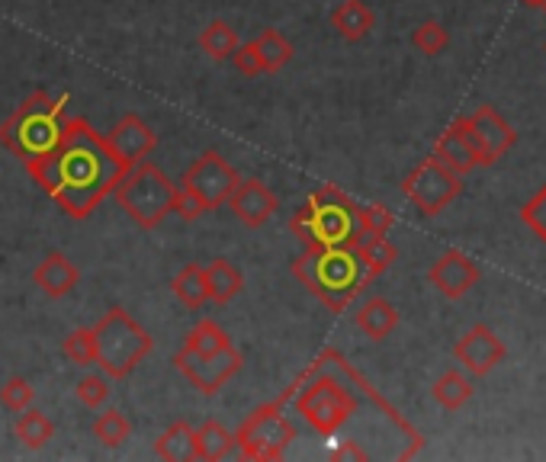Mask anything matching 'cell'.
<instances>
[{"label":"cell","mask_w":546,"mask_h":462,"mask_svg":"<svg viewBox=\"0 0 546 462\" xmlns=\"http://www.w3.org/2000/svg\"><path fill=\"white\" fill-rule=\"evenodd\" d=\"M331 456H335V459H367V453H363L357 443H341Z\"/></svg>","instance_id":"cell-40"},{"label":"cell","mask_w":546,"mask_h":462,"mask_svg":"<svg viewBox=\"0 0 546 462\" xmlns=\"http://www.w3.org/2000/svg\"><path fill=\"white\" fill-rule=\"evenodd\" d=\"M357 257L363 264V273H367V280H373V276L386 273L392 264H396V244H392L386 235H373V238H360L357 241Z\"/></svg>","instance_id":"cell-25"},{"label":"cell","mask_w":546,"mask_h":462,"mask_svg":"<svg viewBox=\"0 0 546 462\" xmlns=\"http://www.w3.org/2000/svg\"><path fill=\"white\" fill-rule=\"evenodd\" d=\"M431 398L444 411H460L469 398H473V379H469L466 373H460V369H447V373L434 382Z\"/></svg>","instance_id":"cell-26"},{"label":"cell","mask_w":546,"mask_h":462,"mask_svg":"<svg viewBox=\"0 0 546 462\" xmlns=\"http://www.w3.org/2000/svg\"><path fill=\"white\" fill-rule=\"evenodd\" d=\"M460 122L469 145L476 148L479 167L498 164V158H505V151H511L514 142H518L514 126L505 116H498V110H492V106H476L469 116H460Z\"/></svg>","instance_id":"cell-11"},{"label":"cell","mask_w":546,"mask_h":462,"mask_svg":"<svg viewBox=\"0 0 546 462\" xmlns=\"http://www.w3.org/2000/svg\"><path fill=\"white\" fill-rule=\"evenodd\" d=\"M328 23L341 39L360 42V39H367L373 33L376 13H373V7L367 4V0H344V4H338L335 10H331Z\"/></svg>","instance_id":"cell-19"},{"label":"cell","mask_w":546,"mask_h":462,"mask_svg":"<svg viewBox=\"0 0 546 462\" xmlns=\"http://www.w3.org/2000/svg\"><path fill=\"white\" fill-rule=\"evenodd\" d=\"M74 395H78V402L84 408H100L110 398V382H106V376H84L74 385Z\"/></svg>","instance_id":"cell-37"},{"label":"cell","mask_w":546,"mask_h":462,"mask_svg":"<svg viewBox=\"0 0 546 462\" xmlns=\"http://www.w3.org/2000/svg\"><path fill=\"white\" fill-rule=\"evenodd\" d=\"M235 61V68L245 74V77H261L264 74V61H261V52H257V42H238V49L229 55Z\"/></svg>","instance_id":"cell-38"},{"label":"cell","mask_w":546,"mask_h":462,"mask_svg":"<svg viewBox=\"0 0 546 462\" xmlns=\"http://www.w3.org/2000/svg\"><path fill=\"white\" fill-rule=\"evenodd\" d=\"M200 49L212 61H225L238 49V33L225 20H212L203 26V33H200Z\"/></svg>","instance_id":"cell-29"},{"label":"cell","mask_w":546,"mask_h":462,"mask_svg":"<svg viewBox=\"0 0 546 462\" xmlns=\"http://www.w3.org/2000/svg\"><path fill=\"white\" fill-rule=\"evenodd\" d=\"M412 45L421 52V55H428V58H434V55H441V52H447V45H450V33L447 29L437 23V20H424L415 33H412Z\"/></svg>","instance_id":"cell-33"},{"label":"cell","mask_w":546,"mask_h":462,"mask_svg":"<svg viewBox=\"0 0 546 462\" xmlns=\"http://www.w3.org/2000/svg\"><path fill=\"white\" fill-rule=\"evenodd\" d=\"M113 193H116L119 209L145 231H155L168 215H174L177 183L148 158L129 167V171L119 177Z\"/></svg>","instance_id":"cell-5"},{"label":"cell","mask_w":546,"mask_h":462,"mask_svg":"<svg viewBox=\"0 0 546 462\" xmlns=\"http://www.w3.org/2000/svg\"><path fill=\"white\" fill-rule=\"evenodd\" d=\"M94 440L97 443H103L106 450H119L126 440H129V434H132V424H129V418L119 408H106L103 414H97V421H94Z\"/></svg>","instance_id":"cell-30"},{"label":"cell","mask_w":546,"mask_h":462,"mask_svg":"<svg viewBox=\"0 0 546 462\" xmlns=\"http://www.w3.org/2000/svg\"><path fill=\"white\" fill-rule=\"evenodd\" d=\"M479 267L463 251H444L428 270L431 286L441 292L444 299H463L469 289L479 283Z\"/></svg>","instance_id":"cell-16"},{"label":"cell","mask_w":546,"mask_h":462,"mask_svg":"<svg viewBox=\"0 0 546 462\" xmlns=\"http://www.w3.org/2000/svg\"><path fill=\"white\" fill-rule=\"evenodd\" d=\"M453 357H457V363L469 376L482 379V376H489L498 363H505L508 347L489 325H476L453 344Z\"/></svg>","instance_id":"cell-13"},{"label":"cell","mask_w":546,"mask_h":462,"mask_svg":"<svg viewBox=\"0 0 546 462\" xmlns=\"http://www.w3.org/2000/svg\"><path fill=\"white\" fill-rule=\"evenodd\" d=\"M354 321H357V328L370 337V341H386V337L399 328V312L389 299L373 296V299H367L357 308Z\"/></svg>","instance_id":"cell-20"},{"label":"cell","mask_w":546,"mask_h":462,"mask_svg":"<svg viewBox=\"0 0 546 462\" xmlns=\"http://www.w3.org/2000/svg\"><path fill=\"white\" fill-rule=\"evenodd\" d=\"M293 389H299V385H293ZM296 411L306 418V424L315 434L335 437L338 427H344L357 414V398L335 376H318L306 389H299Z\"/></svg>","instance_id":"cell-7"},{"label":"cell","mask_w":546,"mask_h":462,"mask_svg":"<svg viewBox=\"0 0 546 462\" xmlns=\"http://www.w3.org/2000/svg\"><path fill=\"white\" fill-rule=\"evenodd\" d=\"M434 158L441 161V164L447 167V171L460 174V177L473 174L476 167H479L476 148L469 145V138H466V132H463V122H460V119L453 122V126L434 142Z\"/></svg>","instance_id":"cell-18"},{"label":"cell","mask_w":546,"mask_h":462,"mask_svg":"<svg viewBox=\"0 0 546 462\" xmlns=\"http://www.w3.org/2000/svg\"><path fill=\"white\" fill-rule=\"evenodd\" d=\"M13 434H17V440L26 446V450H42V446H49V440L55 437V424L45 411L39 408H23L17 424H13Z\"/></svg>","instance_id":"cell-22"},{"label":"cell","mask_w":546,"mask_h":462,"mask_svg":"<svg viewBox=\"0 0 546 462\" xmlns=\"http://www.w3.org/2000/svg\"><path fill=\"white\" fill-rule=\"evenodd\" d=\"M402 193L421 215L431 219V215H441L453 199L463 193V180H460V174L447 171V167L431 154V158H424L415 171L405 177Z\"/></svg>","instance_id":"cell-9"},{"label":"cell","mask_w":546,"mask_h":462,"mask_svg":"<svg viewBox=\"0 0 546 462\" xmlns=\"http://www.w3.org/2000/svg\"><path fill=\"white\" fill-rule=\"evenodd\" d=\"M521 222L546 244V183H543V187L524 203V209H521Z\"/></svg>","instance_id":"cell-36"},{"label":"cell","mask_w":546,"mask_h":462,"mask_svg":"<svg viewBox=\"0 0 546 462\" xmlns=\"http://www.w3.org/2000/svg\"><path fill=\"white\" fill-rule=\"evenodd\" d=\"M232 344V337H229V331H225L222 325H216V321H209V318H203L200 325H193L190 328V334H187V350H193V353H216V350H222V347H229Z\"/></svg>","instance_id":"cell-31"},{"label":"cell","mask_w":546,"mask_h":462,"mask_svg":"<svg viewBox=\"0 0 546 462\" xmlns=\"http://www.w3.org/2000/svg\"><path fill=\"white\" fill-rule=\"evenodd\" d=\"M293 276L331 312H344L357 292L367 286V273L357 248H306L293 260Z\"/></svg>","instance_id":"cell-3"},{"label":"cell","mask_w":546,"mask_h":462,"mask_svg":"<svg viewBox=\"0 0 546 462\" xmlns=\"http://www.w3.org/2000/svg\"><path fill=\"white\" fill-rule=\"evenodd\" d=\"M254 42H257V52H261V61H264V74L283 71L293 61V55H296L293 42L286 39L280 29H264V33L257 36Z\"/></svg>","instance_id":"cell-28"},{"label":"cell","mask_w":546,"mask_h":462,"mask_svg":"<svg viewBox=\"0 0 546 462\" xmlns=\"http://www.w3.org/2000/svg\"><path fill=\"white\" fill-rule=\"evenodd\" d=\"M155 453H158L161 459H171V462L196 459V427L187 424V421H174V424L155 440Z\"/></svg>","instance_id":"cell-23"},{"label":"cell","mask_w":546,"mask_h":462,"mask_svg":"<svg viewBox=\"0 0 546 462\" xmlns=\"http://www.w3.org/2000/svg\"><path fill=\"white\" fill-rule=\"evenodd\" d=\"M171 289L180 305L193 308V312H200V308L209 302V289H206V273H203V264H187L180 270L174 280H171Z\"/></svg>","instance_id":"cell-27"},{"label":"cell","mask_w":546,"mask_h":462,"mask_svg":"<svg viewBox=\"0 0 546 462\" xmlns=\"http://www.w3.org/2000/svg\"><path fill=\"white\" fill-rule=\"evenodd\" d=\"M103 138H106V148H110L116 164L123 167V174L139 161H145L148 154L158 148V135L151 132L148 122L142 116H135V113H126L110 129V135H103Z\"/></svg>","instance_id":"cell-14"},{"label":"cell","mask_w":546,"mask_h":462,"mask_svg":"<svg viewBox=\"0 0 546 462\" xmlns=\"http://www.w3.org/2000/svg\"><path fill=\"white\" fill-rule=\"evenodd\" d=\"M203 273H206L209 302L216 305H229L235 296H241V289H245V273L225 257H216L209 267H203Z\"/></svg>","instance_id":"cell-21"},{"label":"cell","mask_w":546,"mask_h":462,"mask_svg":"<svg viewBox=\"0 0 546 462\" xmlns=\"http://www.w3.org/2000/svg\"><path fill=\"white\" fill-rule=\"evenodd\" d=\"M90 331H94V347H97L94 366L103 369L106 379H126L148 357L151 347H155L151 334L119 305L106 308V315Z\"/></svg>","instance_id":"cell-6"},{"label":"cell","mask_w":546,"mask_h":462,"mask_svg":"<svg viewBox=\"0 0 546 462\" xmlns=\"http://www.w3.org/2000/svg\"><path fill=\"white\" fill-rule=\"evenodd\" d=\"M392 212L386 206H357V231L360 238H373V235H389L392 228Z\"/></svg>","instance_id":"cell-35"},{"label":"cell","mask_w":546,"mask_h":462,"mask_svg":"<svg viewBox=\"0 0 546 462\" xmlns=\"http://www.w3.org/2000/svg\"><path fill=\"white\" fill-rule=\"evenodd\" d=\"M293 440H296V424L283 414V402L254 408L235 430V450H241L245 459H261V462L280 459Z\"/></svg>","instance_id":"cell-8"},{"label":"cell","mask_w":546,"mask_h":462,"mask_svg":"<svg viewBox=\"0 0 546 462\" xmlns=\"http://www.w3.org/2000/svg\"><path fill=\"white\" fill-rule=\"evenodd\" d=\"M174 215L177 219H184V222H196L200 215H206V206L200 203V196L184 190V187H177V196H174Z\"/></svg>","instance_id":"cell-39"},{"label":"cell","mask_w":546,"mask_h":462,"mask_svg":"<svg viewBox=\"0 0 546 462\" xmlns=\"http://www.w3.org/2000/svg\"><path fill=\"white\" fill-rule=\"evenodd\" d=\"M36 402V389L33 382L23 379V376H10L4 385H0V405H4L7 411H23Z\"/></svg>","instance_id":"cell-34"},{"label":"cell","mask_w":546,"mask_h":462,"mask_svg":"<svg viewBox=\"0 0 546 462\" xmlns=\"http://www.w3.org/2000/svg\"><path fill=\"white\" fill-rule=\"evenodd\" d=\"M235 450V434L219 421H203L196 427V459L216 462Z\"/></svg>","instance_id":"cell-24"},{"label":"cell","mask_w":546,"mask_h":462,"mask_svg":"<svg viewBox=\"0 0 546 462\" xmlns=\"http://www.w3.org/2000/svg\"><path fill=\"white\" fill-rule=\"evenodd\" d=\"M174 369L184 379H190L203 395H219L222 385L235 379L245 366V353H241L235 344L222 347L216 353H193V350H177L174 353Z\"/></svg>","instance_id":"cell-10"},{"label":"cell","mask_w":546,"mask_h":462,"mask_svg":"<svg viewBox=\"0 0 546 462\" xmlns=\"http://www.w3.org/2000/svg\"><path fill=\"white\" fill-rule=\"evenodd\" d=\"M68 94L52 97L45 90L29 94L17 110L0 122V145L13 158H20L23 167L45 158L58 142H62L65 119H68Z\"/></svg>","instance_id":"cell-2"},{"label":"cell","mask_w":546,"mask_h":462,"mask_svg":"<svg viewBox=\"0 0 546 462\" xmlns=\"http://www.w3.org/2000/svg\"><path fill=\"white\" fill-rule=\"evenodd\" d=\"M238 171L222 158L219 151H206L200 154L190 167H187V174L184 180H180V187L190 190L200 196V203L206 206V212L212 209H219L225 199L232 196V190L238 187Z\"/></svg>","instance_id":"cell-12"},{"label":"cell","mask_w":546,"mask_h":462,"mask_svg":"<svg viewBox=\"0 0 546 462\" xmlns=\"http://www.w3.org/2000/svg\"><path fill=\"white\" fill-rule=\"evenodd\" d=\"M33 283L45 292L49 299H65L71 296L74 289L81 283V270L74 267V260H68V254L62 251H52L45 254L36 270H33Z\"/></svg>","instance_id":"cell-17"},{"label":"cell","mask_w":546,"mask_h":462,"mask_svg":"<svg viewBox=\"0 0 546 462\" xmlns=\"http://www.w3.org/2000/svg\"><path fill=\"white\" fill-rule=\"evenodd\" d=\"M302 248H357V203L338 187L315 190L290 219Z\"/></svg>","instance_id":"cell-4"},{"label":"cell","mask_w":546,"mask_h":462,"mask_svg":"<svg viewBox=\"0 0 546 462\" xmlns=\"http://www.w3.org/2000/svg\"><path fill=\"white\" fill-rule=\"evenodd\" d=\"M26 171L74 222L90 219L123 177L106 138L84 116H68L62 142Z\"/></svg>","instance_id":"cell-1"},{"label":"cell","mask_w":546,"mask_h":462,"mask_svg":"<svg viewBox=\"0 0 546 462\" xmlns=\"http://www.w3.org/2000/svg\"><path fill=\"white\" fill-rule=\"evenodd\" d=\"M225 203H229L232 215L245 228H261V225H267L273 215H277V209H280L277 193H273L267 183H261L257 177L238 180V187L232 190V196L225 199Z\"/></svg>","instance_id":"cell-15"},{"label":"cell","mask_w":546,"mask_h":462,"mask_svg":"<svg viewBox=\"0 0 546 462\" xmlns=\"http://www.w3.org/2000/svg\"><path fill=\"white\" fill-rule=\"evenodd\" d=\"M521 4H527V7H540L543 0H521Z\"/></svg>","instance_id":"cell-41"},{"label":"cell","mask_w":546,"mask_h":462,"mask_svg":"<svg viewBox=\"0 0 546 462\" xmlns=\"http://www.w3.org/2000/svg\"><path fill=\"white\" fill-rule=\"evenodd\" d=\"M62 353L65 360L74 366H94L97 363V347H94V331L90 328H78L71 331L62 341Z\"/></svg>","instance_id":"cell-32"}]
</instances>
